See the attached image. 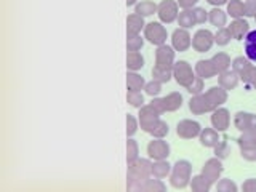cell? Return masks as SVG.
I'll use <instances>...</instances> for the list:
<instances>
[{"instance_id":"obj_1","label":"cell","mask_w":256,"mask_h":192,"mask_svg":"<svg viewBox=\"0 0 256 192\" xmlns=\"http://www.w3.org/2000/svg\"><path fill=\"white\" fill-rule=\"evenodd\" d=\"M190 172H192V165L189 160H178L172 166L170 184L176 189H184L190 182Z\"/></svg>"},{"instance_id":"obj_2","label":"cell","mask_w":256,"mask_h":192,"mask_svg":"<svg viewBox=\"0 0 256 192\" xmlns=\"http://www.w3.org/2000/svg\"><path fill=\"white\" fill-rule=\"evenodd\" d=\"M152 176V162L149 158H141L138 157L134 162L128 164V174L126 178L132 180H140V181H146L148 178Z\"/></svg>"},{"instance_id":"obj_3","label":"cell","mask_w":256,"mask_h":192,"mask_svg":"<svg viewBox=\"0 0 256 192\" xmlns=\"http://www.w3.org/2000/svg\"><path fill=\"white\" fill-rule=\"evenodd\" d=\"M160 120V112L152 108L150 104H144L142 108H140V114H138V122L142 132L150 133V130L157 125Z\"/></svg>"},{"instance_id":"obj_4","label":"cell","mask_w":256,"mask_h":192,"mask_svg":"<svg viewBox=\"0 0 256 192\" xmlns=\"http://www.w3.org/2000/svg\"><path fill=\"white\" fill-rule=\"evenodd\" d=\"M144 38H148L152 45H164L168 38V32L165 26H162V22H156L152 21L144 26Z\"/></svg>"},{"instance_id":"obj_5","label":"cell","mask_w":256,"mask_h":192,"mask_svg":"<svg viewBox=\"0 0 256 192\" xmlns=\"http://www.w3.org/2000/svg\"><path fill=\"white\" fill-rule=\"evenodd\" d=\"M173 77L176 80V84L186 88L196 78V70H192L188 61H176L173 66Z\"/></svg>"},{"instance_id":"obj_6","label":"cell","mask_w":256,"mask_h":192,"mask_svg":"<svg viewBox=\"0 0 256 192\" xmlns=\"http://www.w3.org/2000/svg\"><path fill=\"white\" fill-rule=\"evenodd\" d=\"M178 6H180L178 2H174V0H162L157 8V14H158L160 22L172 24L173 21L178 20V14H180Z\"/></svg>"},{"instance_id":"obj_7","label":"cell","mask_w":256,"mask_h":192,"mask_svg":"<svg viewBox=\"0 0 256 192\" xmlns=\"http://www.w3.org/2000/svg\"><path fill=\"white\" fill-rule=\"evenodd\" d=\"M214 44V34H212L208 29H198L194 37H192V46L198 53L210 52V48Z\"/></svg>"},{"instance_id":"obj_8","label":"cell","mask_w":256,"mask_h":192,"mask_svg":"<svg viewBox=\"0 0 256 192\" xmlns=\"http://www.w3.org/2000/svg\"><path fill=\"white\" fill-rule=\"evenodd\" d=\"M174 62L176 61H174V48L173 46L166 45V44L157 46V50H156V66L173 70Z\"/></svg>"},{"instance_id":"obj_9","label":"cell","mask_w":256,"mask_h":192,"mask_svg":"<svg viewBox=\"0 0 256 192\" xmlns=\"http://www.w3.org/2000/svg\"><path fill=\"white\" fill-rule=\"evenodd\" d=\"M148 156L154 160H165L170 156V144L164 138H154L148 144Z\"/></svg>"},{"instance_id":"obj_10","label":"cell","mask_w":256,"mask_h":192,"mask_svg":"<svg viewBox=\"0 0 256 192\" xmlns=\"http://www.w3.org/2000/svg\"><path fill=\"white\" fill-rule=\"evenodd\" d=\"M202 132V126L197 122V120H190V118H184L176 125V133H178L180 138L182 140H192L196 136L200 134Z\"/></svg>"},{"instance_id":"obj_11","label":"cell","mask_w":256,"mask_h":192,"mask_svg":"<svg viewBox=\"0 0 256 192\" xmlns=\"http://www.w3.org/2000/svg\"><path fill=\"white\" fill-rule=\"evenodd\" d=\"M189 110L194 116H202V114H205V112H213L214 108L212 106V102H210V100L206 98L205 93H198V94H194L190 98Z\"/></svg>"},{"instance_id":"obj_12","label":"cell","mask_w":256,"mask_h":192,"mask_svg":"<svg viewBox=\"0 0 256 192\" xmlns=\"http://www.w3.org/2000/svg\"><path fill=\"white\" fill-rule=\"evenodd\" d=\"M222 170H224V168H222V164H221V158L213 157V158H208L205 162V165L202 166V174L212 184H214V182H218Z\"/></svg>"},{"instance_id":"obj_13","label":"cell","mask_w":256,"mask_h":192,"mask_svg":"<svg viewBox=\"0 0 256 192\" xmlns=\"http://www.w3.org/2000/svg\"><path fill=\"white\" fill-rule=\"evenodd\" d=\"M190 45H192V37H190L188 29L178 28V29L173 30V34H172V46L174 48V52H186Z\"/></svg>"},{"instance_id":"obj_14","label":"cell","mask_w":256,"mask_h":192,"mask_svg":"<svg viewBox=\"0 0 256 192\" xmlns=\"http://www.w3.org/2000/svg\"><path fill=\"white\" fill-rule=\"evenodd\" d=\"M234 125L238 132H256V116L240 110L234 116Z\"/></svg>"},{"instance_id":"obj_15","label":"cell","mask_w":256,"mask_h":192,"mask_svg":"<svg viewBox=\"0 0 256 192\" xmlns=\"http://www.w3.org/2000/svg\"><path fill=\"white\" fill-rule=\"evenodd\" d=\"M212 125L216 132H226L229 128L230 124V116H229V110L224 109V108H218L212 112Z\"/></svg>"},{"instance_id":"obj_16","label":"cell","mask_w":256,"mask_h":192,"mask_svg":"<svg viewBox=\"0 0 256 192\" xmlns=\"http://www.w3.org/2000/svg\"><path fill=\"white\" fill-rule=\"evenodd\" d=\"M205 94H206V98L210 100L212 106H213L214 109L221 108L222 104L228 101V90H224V88L220 86V85L208 88V90L205 92Z\"/></svg>"},{"instance_id":"obj_17","label":"cell","mask_w":256,"mask_h":192,"mask_svg":"<svg viewBox=\"0 0 256 192\" xmlns=\"http://www.w3.org/2000/svg\"><path fill=\"white\" fill-rule=\"evenodd\" d=\"M240 82V76L237 74L236 70H224L221 72V74H218V85L222 86L224 90H234V88H237Z\"/></svg>"},{"instance_id":"obj_18","label":"cell","mask_w":256,"mask_h":192,"mask_svg":"<svg viewBox=\"0 0 256 192\" xmlns=\"http://www.w3.org/2000/svg\"><path fill=\"white\" fill-rule=\"evenodd\" d=\"M229 30L232 34V38L244 40L248 36V32H250V24H248L244 18H238V20H234L230 22Z\"/></svg>"},{"instance_id":"obj_19","label":"cell","mask_w":256,"mask_h":192,"mask_svg":"<svg viewBox=\"0 0 256 192\" xmlns=\"http://www.w3.org/2000/svg\"><path fill=\"white\" fill-rule=\"evenodd\" d=\"M194 70H196V76H198L200 78H204V80L218 76V74H216V69L213 66L212 60H200V61H197Z\"/></svg>"},{"instance_id":"obj_20","label":"cell","mask_w":256,"mask_h":192,"mask_svg":"<svg viewBox=\"0 0 256 192\" xmlns=\"http://www.w3.org/2000/svg\"><path fill=\"white\" fill-rule=\"evenodd\" d=\"M220 132H216L214 128H202V132H200L198 138H200V144L205 148H214L216 144H218L221 140H220Z\"/></svg>"},{"instance_id":"obj_21","label":"cell","mask_w":256,"mask_h":192,"mask_svg":"<svg viewBox=\"0 0 256 192\" xmlns=\"http://www.w3.org/2000/svg\"><path fill=\"white\" fill-rule=\"evenodd\" d=\"M144 26H146V22H144L142 16H140L138 13L128 14V18H126V36L140 34L141 29H144Z\"/></svg>"},{"instance_id":"obj_22","label":"cell","mask_w":256,"mask_h":192,"mask_svg":"<svg viewBox=\"0 0 256 192\" xmlns=\"http://www.w3.org/2000/svg\"><path fill=\"white\" fill-rule=\"evenodd\" d=\"M162 100H164L165 112H174V110H178L182 106V94L180 92L168 93Z\"/></svg>"},{"instance_id":"obj_23","label":"cell","mask_w":256,"mask_h":192,"mask_svg":"<svg viewBox=\"0 0 256 192\" xmlns=\"http://www.w3.org/2000/svg\"><path fill=\"white\" fill-rule=\"evenodd\" d=\"M172 166L173 165L168 164L166 158L165 160H156V162L152 164V176H154V178H158V180H164L172 173Z\"/></svg>"},{"instance_id":"obj_24","label":"cell","mask_w":256,"mask_h":192,"mask_svg":"<svg viewBox=\"0 0 256 192\" xmlns=\"http://www.w3.org/2000/svg\"><path fill=\"white\" fill-rule=\"evenodd\" d=\"M144 77H141L140 74H136V72H128L126 74V88L128 92H141L144 90Z\"/></svg>"},{"instance_id":"obj_25","label":"cell","mask_w":256,"mask_h":192,"mask_svg":"<svg viewBox=\"0 0 256 192\" xmlns=\"http://www.w3.org/2000/svg\"><path fill=\"white\" fill-rule=\"evenodd\" d=\"M208 21H210L213 26H216L218 29L224 28V26H226V22H228V13L222 12L221 8L214 6L212 12H208Z\"/></svg>"},{"instance_id":"obj_26","label":"cell","mask_w":256,"mask_h":192,"mask_svg":"<svg viewBox=\"0 0 256 192\" xmlns=\"http://www.w3.org/2000/svg\"><path fill=\"white\" fill-rule=\"evenodd\" d=\"M212 62H213V66L216 69V74H221V72L224 70H228L230 68V58H229V54L228 53H216L213 58H212Z\"/></svg>"},{"instance_id":"obj_27","label":"cell","mask_w":256,"mask_h":192,"mask_svg":"<svg viewBox=\"0 0 256 192\" xmlns=\"http://www.w3.org/2000/svg\"><path fill=\"white\" fill-rule=\"evenodd\" d=\"M189 184H190V189L194 190V192H208V190H210V188H212V182L208 181L202 173L192 176Z\"/></svg>"},{"instance_id":"obj_28","label":"cell","mask_w":256,"mask_h":192,"mask_svg":"<svg viewBox=\"0 0 256 192\" xmlns=\"http://www.w3.org/2000/svg\"><path fill=\"white\" fill-rule=\"evenodd\" d=\"M245 54L250 61L256 62V29L250 30L245 37Z\"/></svg>"},{"instance_id":"obj_29","label":"cell","mask_w":256,"mask_h":192,"mask_svg":"<svg viewBox=\"0 0 256 192\" xmlns=\"http://www.w3.org/2000/svg\"><path fill=\"white\" fill-rule=\"evenodd\" d=\"M157 8H158V5L152 2V0H142V2L134 5V13H138L140 16H142V18H146V16L157 13Z\"/></svg>"},{"instance_id":"obj_30","label":"cell","mask_w":256,"mask_h":192,"mask_svg":"<svg viewBox=\"0 0 256 192\" xmlns=\"http://www.w3.org/2000/svg\"><path fill=\"white\" fill-rule=\"evenodd\" d=\"M226 13L229 16H232L234 20L244 18V16H245V4L242 2V0H229Z\"/></svg>"},{"instance_id":"obj_31","label":"cell","mask_w":256,"mask_h":192,"mask_svg":"<svg viewBox=\"0 0 256 192\" xmlns=\"http://www.w3.org/2000/svg\"><path fill=\"white\" fill-rule=\"evenodd\" d=\"M144 66V58L140 52H128L126 54V68L136 72Z\"/></svg>"},{"instance_id":"obj_32","label":"cell","mask_w":256,"mask_h":192,"mask_svg":"<svg viewBox=\"0 0 256 192\" xmlns=\"http://www.w3.org/2000/svg\"><path fill=\"white\" fill-rule=\"evenodd\" d=\"M178 26L180 28H182V29H190L194 24H197L196 22V18H194V12H192V8L190 10H182V12H180V14H178Z\"/></svg>"},{"instance_id":"obj_33","label":"cell","mask_w":256,"mask_h":192,"mask_svg":"<svg viewBox=\"0 0 256 192\" xmlns=\"http://www.w3.org/2000/svg\"><path fill=\"white\" fill-rule=\"evenodd\" d=\"M172 77H173V70H170V69H164L158 66H154V69H152V78L158 80L160 84L170 82Z\"/></svg>"},{"instance_id":"obj_34","label":"cell","mask_w":256,"mask_h":192,"mask_svg":"<svg viewBox=\"0 0 256 192\" xmlns=\"http://www.w3.org/2000/svg\"><path fill=\"white\" fill-rule=\"evenodd\" d=\"M238 76L244 84L250 85V86H256V66H253V64H250V66L240 72Z\"/></svg>"},{"instance_id":"obj_35","label":"cell","mask_w":256,"mask_h":192,"mask_svg":"<svg viewBox=\"0 0 256 192\" xmlns=\"http://www.w3.org/2000/svg\"><path fill=\"white\" fill-rule=\"evenodd\" d=\"M238 148H252L256 146V132H242L237 138Z\"/></svg>"},{"instance_id":"obj_36","label":"cell","mask_w":256,"mask_h":192,"mask_svg":"<svg viewBox=\"0 0 256 192\" xmlns=\"http://www.w3.org/2000/svg\"><path fill=\"white\" fill-rule=\"evenodd\" d=\"M165 190H166V186L164 184L162 180L148 178L146 181H144V192H165Z\"/></svg>"},{"instance_id":"obj_37","label":"cell","mask_w":256,"mask_h":192,"mask_svg":"<svg viewBox=\"0 0 256 192\" xmlns=\"http://www.w3.org/2000/svg\"><path fill=\"white\" fill-rule=\"evenodd\" d=\"M144 45V38L140 34L126 36V50L128 52H140Z\"/></svg>"},{"instance_id":"obj_38","label":"cell","mask_w":256,"mask_h":192,"mask_svg":"<svg viewBox=\"0 0 256 192\" xmlns=\"http://www.w3.org/2000/svg\"><path fill=\"white\" fill-rule=\"evenodd\" d=\"M140 157V148H138V142H136L134 140L128 138L126 141V162H134L136 158Z\"/></svg>"},{"instance_id":"obj_39","label":"cell","mask_w":256,"mask_h":192,"mask_svg":"<svg viewBox=\"0 0 256 192\" xmlns=\"http://www.w3.org/2000/svg\"><path fill=\"white\" fill-rule=\"evenodd\" d=\"M232 38V34L229 28H220L218 32L214 34V44H218L220 46H226Z\"/></svg>"},{"instance_id":"obj_40","label":"cell","mask_w":256,"mask_h":192,"mask_svg":"<svg viewBox=\"0 0 256 192\" xmlns=\"http://www.w3.org/2000/svg\"><path fill=\"white\" fill-rule=\"evenodd\" d=\"M126 101L133 108H142L144 106V96L141 92H128L126 93Z\"/></svg>"},{"instance_id":"obj_41","label":"cell","mask_w":256,"mask_h":192,"mask_svg":"<svg viewBox=\"0 0 256 192\" xmlns=\"http://www.w3.org/2000/svg\"><path fill=\"white\" fill-rule=\"evenodd\" d=\"M168 132H170V128H168V124L164 122V120L160 118L158 122H157V125L150 130L149 134H152L154 138H165V136L168 134Z\"/></svg>"},{"instance_id":"obj_42","label":"cell","mask_w":256,"mask_h":192,"mask_svg":"<svg viewBox=\"0 0 256 192\" xmlns=\"http://www.w3.org/2000/svg\"><path fill=\"white\" fill-rule=\"evenodd\" d=\"M213 149H214V157H218L221 160L228 158L230 154V146L228 144V141H220Z\"/></svg>"},{"instance_id":"obj_43","label":"cell","mask_w":256,"mask_h":192,"mask_svg":"<svg viewBox=\"0 0 256 192\" xmlns=\"http://www.w3.org/2000/svg\"><path fill=\"white\" fill-rule=\"evenodd\" d=\"M144 92H146V94L152 96V98H156V96H158L160 92H162V84H160L158 80L152 78L150 82H146V85H144Z\"/></svg>"},{"instance_id":"obj_44","label":"cell","mask_w":256,"mask_h":192,"mask_svg":"<svg viewBox=\"0 0 256 192\" xmlns=\"http://www.w3.org/2000/svg\"><path fill=\"white\" fill-rule=\"evenodd\" d=\"M216 189H218L220 192H237V184L229 180V178H224V180H220L218 182H216Z\"/></svg>"},{"instance_id":"obj_45","label":"cell","mask_w":256,"mask_h":192,"mask_svg":"<svg viewBox=\"0 0 256 192\" xmlns=\"http://www.w3.org/2000/svg\"><path fill=\"white\" fill-rule=\"evenodd\" d=\"M250 64L252 62H250V60L246 58V56H245V58H244V56H237V58L230 62V66H232V70H236L237 74H240V72L245 70L248 66H250Z\"/></svg>"},{"instance_id":"obj_46","label":"cell","mask_w":256,"mask_h":192,"mask_svg":"<svg viewBox=\"0 0 256 192\" xmlns=\"http://www.w3.org/2000/svg\"><path fill=\"white\" fill-rule=\"evenodd\" d=\"M138 128H140L138 118H134L132 114H126V136L128 138H132V136L138 132Z\"/></svg>"},{"instance_id":"obj_47","label":"cell","mask_w":256,"mask_h":192,"mask_svg":"<svg viewBox=\"0 0 256 192\" xmlns=\"http://www.w3.org/2000/svg\"><path fill=\"white\" fill-rule=\"evenodd\" d=\"M186 90L190 93V94H198L204 92V78H200L198 76L192 80V82L186 86Z\"/></svg>"},{"instance_id":"obj_48","label":"cell","mask_w":256,"mask_h":192,"mask_svg":"<svg viewBox=\"0 0 256 192\" xmlns=\"http://www.w3.org/2000/svg\"><path fill=\"white\" fill-rule=\"evenodd\" d=\"M192 12H194V18L197 24H205L208 21V12L205 8L196 6V8H192Z\"/></svg>"},{"instance_id":"obj_49","label":"cell","mask_w":256,"mask_h":192,"mask_svg":"<svg viewBox=\"0 0 256 192\" xmlns=\"http://www.w3.org/2000/svg\"><path fill=\"white\" fill-rule=\"evenodd\" d=\"M240 156H242L248 162H254L256 160V146L252 148H240Z\"/></svg>"},{"instance_id":"obj_50","label":"cell","mask_w":256,"mask_h":192,"mask_svg":"<svg viewBox=\"0 0 256 192\" xmlns=\"http://www.w3.org/2000/svg\"><path fill=\"white\" fill-rule=\"evenodd\" d=\"M254 14H256V0H246L245 16H248V18H254Z\"/></svg>"},{"instance_id":"obj_51","label":"cell","mask_w":256,"mask_h":192,"mask_svg":"<svg viewBox=\"0 0 256 192\" xmlns=\"http://www.w3.org/2000/svg\"><path fill=\"white\" fill-rule=\"evenodd\" d=\"M149 104L152 108H156L160 114H164V112H165V106H164V100L162 98H157V96H156V98H152V101Z\"/></svg>"},{"instance_id":"obj_52","label":"cell","mask_w":256,"mask_h":192,"mask_svg":"<svg viewBox=\"0 0 256 192\" xmlns=\"http://www.w3.org/2000/svg\"><path fill=\"white\" fill-rule=\"evenodd\" d=\"M180 5V8H182V10H190V8H194L197 5L198 0H176Z\"/></svg>"},{"instance_id":"obj_53","label":"cell","mask_w":256,"mask_h":192,"mask_svg":"<svg viewBox=\"0 0 256 192\" xmlns=\"http://www.w3.org/2000/svg\"><path fill=\"white\" fill-rule=\"evenodd\" d=\"M242 189H244L245 192H256V180H254V178L246 180V181L242 184Z\"/></svg>"},{"instance_id":"obj_54","label":"cell","mask_w":256,"mask_h":192,"mask_svg":"<svg viewBox=\"0 0 256 192\" xmlns=\"http://www.w3.org/2000/svg\"><path fill=\"white\" fill-rule=\"evenodd\" d=\"M206 2L213 6H221V5H228L229 0H206Z\"/></svg>"},{"instance_id":"obj_55","label":"cell","mask_w":256,"mask_h":192,"mask_svg":"<svg viewBox=\"0 0 256 192\" xmlns=\"http://www.w3.org/2000/svg\"><path fill=\"white\" fill-rule=\"evenodd\" d=\"M136 2H138V0H126V6H133L136 5Z\"/></svg>"},{"instance_id":"obj_56","label":"cell","mask_w":256,"mask_h":192,"mask_svg":"<svg viewBox=\"0 0 256 192\" xmlns=\"http://www.w3.org/2000/svg\"><path fill=\"white\" fill-rule=\"evenodd\" d=\"M254 21H256V14H254Z\"/></svg>"},{"instance_id":"obj_57","label":"cell","mask_w":256,"mask_h":192,"mask_svg":"<svg viewBox=\"0 0 256 192\" xmlns=\"http://www.w3.org/2000/svg\"><path fill=\"white\" fill-rule=\"evenodd\" d=\"M254 88H256V86H254Z\"/></svg>"}]
</instances>
